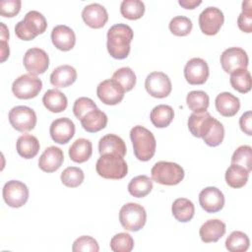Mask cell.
<instances>
[{"label": "cell", "instance_id": "603a6c76", "mask_svg": "<svg viewBox=\"0 0 252 252\" xmlns=\"http://www.w3.org/2000/svg\"><path fill=\"white\" fill-rule=\"evenodd\" d=\"M215 104L218 112L224 117L234 116L240 108L239 98L228 92H223L218 94Z\"/></svg>", "mask_w": 252, "mask_h": 252}, {"label": "cell", "instance_id": "d6a6232c", "mask_svg": "<svg viewBox=\"0 0 252 252\" xmlns=\"http://www.w3.org/2000/svg\"><path fill=\"white\" fill-rule=\"evenodd\" d=\"M153 189V181L147 175H138L132 178L128 184L129 193L136 198L146 197Z\"/></svg>", "mask_w": 252, "mask_h": 252}, {"label": "cell", "instance_id": "44dd1931", "mask_svg": "<svg viewBox=\"0 0 252 252\" xmlns=\"http://www.w3.org/2000/svg\"><path fill=\"white\" fill-rule=\"evenodd\" d=\"M51 40L57 49L69 51L75 46L76 34L71 28L65 25H58L51 32Z\"/></svg>", "mask_w": 252, "mask_h": 252}, {"label": "cell", "instance_id": "5b68a950", "mask_svg": "<svg viewBox=\"0 0 252 252\" xmlns=\"http://www.w3.org/2000/svg\"><path fill=\"white\" fill-rule=\"evenodd\" d=\"M95 170L102 178L122 179L128 172V165L123 157L117 154H104L97 159Z\"/></svg>", "mask_w": 252, "mask_h": 252}, {"label": "cell", "instance_id": "4316f807", "mask_svg": "<svg viewBox=\"0 0 252 252\" xmlns=\"http://www.w3.org/2000/svg\"><path fill=\"white\" fill-rule=\"evenodd\" d=\"M42 102L47 110L54 113L64 111L68 105L67 96L57 89H50L46 91L43 94Z\"/></svg>", "mask_w": 252, "mask_h": 252}, {"label": "cell", "instance_id": "681fc988", "mask_svg": "<svg viewBox=\"0 0 252 252\" xmlns=\"http://www.w3.org/2000/svg\"><path fill=\"white\" fill-rule=\"evenodd\" d=\"M8 39H1V62H4L9 57V46L7 44Z\"/></svg>", "mask_w": 252, "mask_h": 252}, {"label": "cell", "instance_id": "c3c4849f", "mask_svg": "<svg viewBox=\"0 0 252 252\" xmlns=\"http://www.w3.org/2000/svg\"><path fill=\"white\" fill-rule=\"evenodd\" d=\"M179 5L182 6L185 9H194L197 6H199L202 1L201 0H179Z\"/></svg>", "mask_w": 252, "mask_h": 252}, {"label": "cell", "instance_id": "5bb4252c", "mask_svg": "<svg viewBox=\"0 0 252 252\" xmlns=\"http://www.w3.org/2000/svg\"><path fill=\"white\" fill-rule=\"evenodd\" d=\"M220 65L225 73H231L238 69H247L248 55L240 47H229L220 55Z\"/></svg>", "mask_w": 252, "mask_h": 252}, {"label": "cell", "instance_id": "277c9868", "mask_svg": "<svg viewBox=\"0 0 252 252\" xmlns=\"http://www.w3.org/2000/svg\"><path fill=\"white\" fill-rule=\"evenodd\" d=\"M47 23L44 16L38 11H30L15 27L16 35L22 40H32L45 32Z\"/></svg>", "mask_w": 252, "mask_h": 252}, {"label": "cell", "instance_id": "8992f818", "mask_svg": "<svg viewBox=\"0 0 252 252\" xmlns=\"http://www.w3.org/2000/svg\"><path fill=\"white\" fill-rule=\"evenodd\" d=\"M152 178L161 185H176L184 178V169L181 165L171 161H158L151 170Z\"/></svg>", "mask_w": 252, "mask_h": 252}, {"label": "cell", "instance_id": "484cf974", "mask_svg": "<svg viewBox=\"0 0 252 252\" xmlns=\"http://www.w3.org/2000/svg\"><path fill=\"white\" fill-rule=\"evenodd\" d=\"M80 121L84 130L89 133H95L105 128L107 124V115L100 109L95 108L86 113Z\"/></svg>", "mask_w": 252, "mask_h": 252}, {"label": "cell", "instance_id": "7402d4cb", "mask_svg": "<svg viewBox=\"0 0 252 252\" xmlns=\"http://www.w3.org/2000/svg\"><path fill=\"white\" fill-rule=\"evenodd\" d=\"M225 230V223L220 220L215 219L205 221L200 227L199 234L203 242L211 243L217 242L220 238H221L224 235Z\"/></svg>", "mask_w": 252, "mask_h": 252}, {"label": "cell", "instance_id": "7dc6e473", "mask_svg": "<svg viewBox=\"0 0 252 252\" xmlns=\"http://www.w3.org/2000/svg\"><path fill=\"white\" fill-rule=\"evenodd\" d=\"M240 129L248 136L252 135V113L250 110L244 112L239 118Z\"/></svg>", "mask_w": 252, "mask_h": 252}, {"label": "cell", "instance_id": "9c48e42d", "mask_svg": "<svg viewBox=\"0 0 252 252\" xmlns=\"http://www.w3.org/2000/svg\"><path fill=\"white\" fill-rule=\"evenodd\" d=\"M12 127L22 133L29 132L35 127L36 114L29 106L19 105L13 107L8 115Z\"/></svg>", "mask_w": 252, "mask_h": 252}, {"label": "cell", "instance_id": "f1b7e54d", "mask_svg": "<svg viewBox=\"0 0 252 252\" xmlns=\"http://www.w3.org/2000/svg\"><path fill=\"white\" fill-rule=\"evenodd\" d=\"M93 154L92 142L85 138L77 139L69 149V157L71 160L82 163L87 161Z\"/></svg>", "mask_w": 252, "mask_h": 252}, {"label": "cell", "instance_id": "74e56055", "mask_svg": "<svg viewBox=\"0 0 252 252\" xmlns=\"http://www.w3.org/2000/svg\"><path fill=\"white\" fill-rule=\"evenodd\" d=\"M111 79L117 82L125 92L131 91L136 85V75L130 67L119 68L113 73Z\"/></svg>", "mask_w": 252, "mask_h": 252}, {"label": "cell", "instance_id": "d6986e66", "mask_svg": "<svg viewBox=\"0 0 252 252\" xmlns=\"http://www.w3.org/2000/svg\"><path fill=\"white\" fill-rule=\"evenodd\" d=\"M82 18L85 24L90 28L100 29L106 24L108 14L102 5L98 3H92L83 9Z\"/></svg>", "mask_w": 252, "mask_h": 252}, {"label": "cell", "instance_id": "7a4b0ae2", "mask_svg": "<svg viewBox=\"0 0 252 252\" xmlns=\"http://www.w3.org/2000/svg\"><path fill=\"white\" fill-rule=\"evenodd\" d=\"M133 30L126 24H116L107 31V51L115 59H125L130 53Z\"/></svg>", "mask_w": 252, "mask_h": 252}, {"label": "cell", "instance_id": "1f68e13d", "mask_svg": "<svg viewBox=\"0 0 252 252\" xmlns=\"http://www.w3.org/2000/svg\"><path fill=\"white\" fill-rule=\"evenodd\" d=\"M249 172L246 168L241 165L231 163V165L225 171V181L231 188H241L243 187L249 177Z\"/></svg>", "mask_w": 252, "mask_h": 252}, {"label": "cell", "instance_id": "30bf717a", "mask_svg": "<svg viewBox=\"0 0 252 252\" xmlns=\"http://www.w3.org/2000/svg\"><path fill=\"white\" fill-rule=\"evenodd\" d=\"M2 195L5 203L9 207L21 208L29 199V189L25 183L19 180H10L5 183Z\"/></svg>", "mask_w": 252, "mask_h": 252}, {"label": "cell", "instance_id": "836d02e7", "mask_svg": "<svg viewBox=\"0 0 252 252\" xmlns=\"http://www.w3.org/2000/svg\"><path fill=\"white\" fill-rule=\"evenodd\" d=\"M229 82L231 87L241 94H246L251 90V75L247 69L231 72Z\"/></svg>", "mask_w": 252, "mask_h": 252}, {"label": "cell", "instance_id": "cb8c5ba5", "mask_svg": "<svg viewBox=\"0 0 252 252\" xmlns=\"http://www.w3.org/2000/svg\"><path fill=\"white\" fill-rule=\"evenodd\" d=\"M126 145L122 138L114 134H106L98 141V152L104 154H117L124 158L126 155Z\"/></svg>", "mask_w": 252, "mask_h": 252}, {"label": "cell", "instance_id": "f546056e", "mask_svg": "<svg viewBox=\"0 0 252 252\" xmlns=\"http://www.w3.org/2000/svg\"><path fill=\"white\" fill-rule=\"evenodd\" d=\"M174 111L170 105L158 104L153 108L150 114V119L153 125L157 128H165L173 120Z\"/></svg>", "mask_w": 252, "mask_h": 252}, {"label": "cell", "instance_id": "ffe728a7", "mask_svg": "<svg viewBox=\"0 0 252 252\" xmlns=\"http://www.w3.org/2000/svg\"><path fill=\"white\" fill-rule=\"evenodd\" d=\"M64 161L63 151L55 146H50L44 150L38 158V166L44 172L56 171Z\"/></svg>", "mask_w": 252, "mask_h": 252}, {"label": "cell", "instance_id": "ba28073f", "mask_svg": "<svg viewBox=\"0 0 252 252\" xmlns=\"http://www.w3.org/2000/svg\"><path fill=\"white\" fill-rule=\"evenodd\" d=\"M42 89V82L32 74H24L18 77L12 84V92L20 99L35 97Z\"/></svg>", "mask_w": 252, "mask_h": 252}, {"label": "cell", "instance_id": "b9f144b4", "mask_svg": "<svg viewBox=\"0 0 252 252\" xmlns=\"http://www.w3.org/2000/svg\"><path fill=\"white\" fill-rule=\"evenodd\" d=\"M169 31L177 36H185L190 33L192 30V22L185 16H176L169 22Z\"/></svg>", "mask_w": 252, "mask_h": 252}, {"label": "cell", "instance_id": "8fae6325", "mask_svg": "<svg viewBox=\"0 0 252 252\" xmlns=\"http://www.w3.org/2000/svg\"><path fill=\"white\" fill-rule=\"evenodd\" d=\"M145 88L148 94L157 98L169 95L172 90L169 77L162 72H152L145 80Z\"/></svg>", "mask_w": 252, "mask_h": 252}, {"label": "cell", "instance_id": "e0dca14e", "mask_svg": "<svg viewBox=\"0 0 252 252\" xmlns=\"http://www.w3.org/2000/svg\"><path fill=\"white\" fill-rule=\"evenodd\" d=\"M199 203L205 212L214 214L223 208L224 196L217 187H206L199 194Z\"/></svg>", "mask_w": 252, "mask_h": 252}, {"label": "cell", "instance_id": "bcb514c9", "mask_svg": "<svg viewBox=\"0 0 252 252\" xmlns=\"http://www.w3.org/2000/svg\"><path fill=\"white\" fill-rule=\"evenodd\" d=\"M21 0H2L0 2V13L5 18L15 17L21 10Z\"/></svg>", "mask_w": 252, "mask_h": 252}, {"label": "cell", "instance_id": "4fadbf2b", "mask_svg": "<svg viewBox=\"0 0 252 252\" xmlns=\"http://www.w3.org/2000/svg\"><path fill=\"white\" fill-rule=\"evenodd\" d=\"M224 21L222 12L217 7L205 8L199 16V27L203 33L215 35L220 30Z\"/></svg>", "mask_w": 252, "mask_h": 252}, {"label": "cell", "instance_id": "f35d334b", "mask_svg": "<svg viewBox=\"0 0 252 252\" xmlns=\"http://www.w3.org/2000/svg\"><path fill=\"white\" fill-rule=\"evenodd\" d=\"M62 183L70 188H76L81 185L85 179L84 171L77 166L66 167L61 173Z\"/></svg>", "mask_w": 252, "mask_h": 252}, {"label": "cell", "instance_id": "d4e9b609", "mask_svg": "<svg viewBox=\"0 0 252 252\" xmlns=\"http://www.w3.org/2000/svg\"><path fill=\"white\" fill-rule=\"evenodd\" d=\"M77 80V71L70 65H60L50 75V83L56 88H66Z\"/></svg>", "mask_w": 252, "mask_h": 252}, {"label": "cell", "instance_id": "6da1fadb", "mask_svg": "<svg viewBox=\"0 0 252 252\" xmlns=\"http://www.w3.org/2000/svg\"><path fill=\"white\" fill-rule=\"evenodd\" d=\"M188 129L190 133L203 141L210 147H217L221 144L224 138L222 124L211 116L207 111L192 113L188 118Z\"/></svg>", "mask_w": 252, "mask_h": 252}, {"label": "cell", "instance_id": "d590c367", "mask_svg": "<svg viewBox=\"0 0 252 252\" xmlns=\"http://www.w3.org/2000/svg\"><path fill=\"white\" fill-rule=\"evenodd\" d=\"M249 244L247 234L239 230L232 231L225 240V247L230 252H244L249 248Z\"/></svg>", "mask_w": 252, "mask_h": 252}, {"label": "cell", "instance_id": "9a60e30c", "mask_svg": "<svg viewBox=\"0 0 252 252\" xmlns=\"http://www.w3.org/2000/svg\"><path fill=\"white\" fill-rule=\"evenodd\" d=\"M124 89L114 80L100 82L96 88V94L101 102L107 105L118 104L124 97Z\"/></svg>", "mask_w": 252, "mask_h": 252}, {"label": "cell", "instance_id": "e575fe53", "mask_svg": "<svg viewBox=\"0 0 252 252\" xmlns=\"http://www.w3.org/2000/svg\"><path fill=\"white\" fill-rule=\"evenodd\" d=\"M187 106L194 113L207 111L209 107V95L203 91H191L186 96Z\"/></svg>", "mask_w": 252, "mask_h": 252}, {"label": "cell", "instance_id": "ab89813d", "mask_svg": "<svg viewBox=\"0 0 252 252\" xmlns=\"http://www.w3.org/2000/svg\"><path fill=\"white\" fill-rule=\"evenodd\" d=\"M231 163L241 165L250 171L252 168V148L247 145L238 147L231 157Z\"/></svg>", "mask_w": 252, "mask_h": 252}, {"label": "cell", "instance_id": "2e32d148", "mask_svg": "<svg viewBox=\"0 0 252 252\" xmlns=\"http://www.w3.org/2000/svg\"><path fill=\"white\" fill-rule=\"evenodd\" d=\"M209 74V66L202 58H192L184 67V77L190 85H203L208 80Z\"/></svg>", "mask_w": 252, "mask_h": 252}, {"label": "cell", "instance_id": "f6af8a7d", "mask_svg": "<svg viewBox=\"0 0 252 252\" xmlns=\"http://www.w3.org/2000/svg\"><path fill=\"white\" fill-rule=\"evenodd\" d=\"M95 108H97V106L93 99H91L90 97L82 96L75 100L74 105H73V112H74V115L76 116V118L81 120L82 117L86 113H88L89 111L95 109Z\"/></svg>", "mask_w": 252, "mask_h": 252}, {"label": "cell", "instance_id": "83f0119b", "mask_svg": "<svg viewBox=\"0 0 252 252\" xmlns=\"http://www.w3.org/2000/svg\"><path fill=\"white\" fill-rule=\"evenodd\" d=\"M39 148L40 145L37 138L30 134L20 136L16 143V150L18 154L26 159L34 158L37 155Z\"/></svg>", "mask_w": 252, "mask_h": 252}, {"label": "cell", "instance_id": "ee69618b", "mask_svg": "<svg viewBox=\"0 0 252 252\" xmlns=\"http://www.w3.org/2000/svg\"><path fill=\"white\" fill-rule=\"evenodd\" d=\"M99 246L97 241L89 235H82L77 238L72 246L73 252H97Z\"/></svg>", "mask_w": 252, "mask_h": 252}, {"label": "cell", "instance_id": "60d3db41", "mask_svg": "<svg viewBox=\"0 0 252 252\" xmlns=\"http://www.w3.org/2000/svg\"><path fill=\"white\" fill-rule=\"evenodd\" d=\"M134 247V239L127 232L115 234L110 240V249L113 252H130Z\"/></svg>", "mask_w": 252, "mask_h": 252}, {"label": "cell", "instance_id": "ac0fdd59", "mask_svg": "<svg viewBox=\"0 0 252 252\" xmlns=\"http://www.w3.org/2000/svg\"><path fill=\"white\" fill-rule=\"evenodd\" d=\"M75 124L67 117L57 118L52 121L49 133L51 139L57 144H67L75 135Z\"/></svg>", "mask_w": 252, "mask_h": 252}, {"label": "cell", "instance_id": "7c38bea8", "mask_svg": "<svg viewBox=\"0 0 252 252\" xmlns=\"http://www.w3.org/2000/svg\"><path fill=\"white\" fill-rule=\"evenodd\" d=\"M26 70L32 75L43 74L49 66V57L47 53L38 47H32L26 51L23 59Z\"/></svg>", "mask_w": 252, "mask_h": 252}, {"label": "cell", "instance_id": "52a82bcc", "mask_svg": "<svg viewBox=\"0 0 252 252\" xmlns=\"http://www.w3.org/2000/svg\"><path fill=\"white\" fill-rule=\"evenodd\" d=\"M119 220L126 230L139 231L147 220L146 210L137 203H127L120 209Z\"/></svg>", "mask_w": 252, "mask_h": 252}, {"label": "cell", "instance_id": "3957f363", "mask_svg": "<svg viewBox=\"0 0 252 252\" xmlns=\"http://www.w3.org/2000/svg\"><path fill=\"white\" fill-rule=\"evenodd\" d=\"M130 139L133 145L135 157L141 161L150 160L157 148V142L154 134L147 128L137 125L130 131Z\"/></svg>", "mask_w": 252, "mask_h": 252}, {"label": "cell", "instance_id": "7bdbcfd3", "mask_svg": "<svg viewBox=\"0 0 252 252\" xmlns=\"http://www.w3.org/2000/svg\"><path fill=\"white\" fill-rule=\"evenodd\" d=\"M251 0L242 2V12L237 18L238 28L247 33L252 32V10H251Z\"/></svg>", "mask_w": 252, "mask_h": 252}, {"label": "cell", "instance_id": "4dcf8cb0", "mask_svg": "<svg viewBox=\"0 0 252 252\" xmlns=\"http://www.w3.org/2000/svg\"><path fill=\"white\" fill-rule=\"evenodd\" d=\"M171 212L176 220L180 222H188L194 217L195 207L190 200L186 198H178L173 202Z\"/></svg>", "mask_w": 252, "mask_h": 252}, {"label": "cell", "instance_id": "8d00e7d4", "mask_svg": "<svg viewBox=\"0 0 252 252\" xmlns=\"http://www.w3.org/2000/svg\"><path fill=\"white\" fill-rule=\"evenodd\" d=\"M120 13L128 20H138L145 13V4L141 0H123L120 5Z\"/></svg>", "mask_w": 252, "mask_h": 252}]
</instances>
